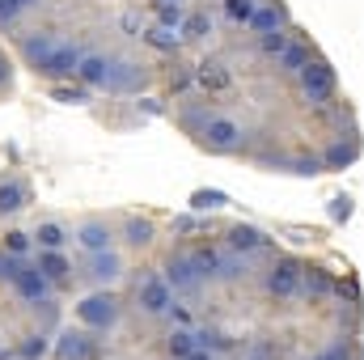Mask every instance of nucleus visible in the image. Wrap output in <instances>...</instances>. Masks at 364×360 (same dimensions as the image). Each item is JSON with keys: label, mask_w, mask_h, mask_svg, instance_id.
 <instances>
[{"label": "nucleus", "mask_w": 364, "mask_h": 360, "mask_svg": "<svg viewBox=\"0 0 364 360\" xmlns=\"http://www.w3.org/2000/svg\"><path fill=\"white\" fill-rule=\"evenodd\" d=\"M301 275H305V268H301L296 259L275 255L267 275H263V292H267L272 301H292V297H301Z\"/></svg>", "instance_id": "f257e3e1"}, {"label": "nucleus", "mask_w": 364, "mask_h": 360, "mask_svg": "<svg viewBox=\"0 0 364 360\" xmlns=\"http://www.w3.org/2000/svg\"><path fill=\"white\" fill-rule=\"evenodd\" d=\"M225 255H229V250L208 246V242H199V246L191 250V259H195V268H199L203 280H225Z\"/></svg>", "instance_id": "dca6fc26"}, {"label": "nucleus", "mask_w": 364, "mask_h": 360, "mask_svg": "<svg viewBox=\"0 0 364 360\" xmlns=\"http://www.w3.org/2000/svg\"><path fill=\"white\" fill-rule=\"evenodd\" d=\"M191 73H195V85L203 93H229L233 90V68L225 60H199Z\"/></svg>", "instance_id": "1a4fd4ad"}, {"label": "nucleus", "mask_w": 364, "mask_h": 360, "mask_svg": "<svg viewBox=\"0 0 364 360\" xmlns=\"http://www.w3.org/2000/svg\"><path fill=\"white\" fill-rule=\"evenodd\" d=\"M55 356L60 360H90L93 356V339L85 331H64L60 344H55Z\"/></svg>", "instance_id": "a211bd4d"}, {"label": "nucleus", "mask_w": 364, "mask_h": 360, "mask_svg": "<svg viewBox=\"0 0 364 360\" xmlns=\"http://www.w3.org/2000/svg\"><path fill=\"white\" fill-rule=\"evenodd\" d=\"M110 73H114V55H102V51H85V60H81V73H77V81H81L85 90H106Z\"/></svg>", "instance_id": "9d476101"}, {"label": "nucleus", "mask_w": 364, "mask_h": 360, "mask_svg": "<svg viewBox=\"0 0 364 360\" xmlns=\"http://www.w3.org/2000/svg\"><path fill=\"white\" fill-rule=\"evenodd\" d=\"M13 81V64H9V55H0V90Z\"/></svg>", "instance_id": "79ce46f5"}, {"label": "nucleus", "mask_w": 364, "mask_h": 360, "mask_svg": "<svg viewBox=\"0 0 364 360\" xmlns=\"http://www.w3.org/2000/svg\"><path fill=\"white\" fill-rule=\"evenodd\" d=\"M17 4H21V9H34V4H38V0H17Z\"/></svg>", "instance_id": "de8ad7c7"}, {"label": "nucleus", "mask_w": 364, "mask_h": 360, "mask_svg": "<svg viewBox=\"0 0 364 360\" xmlns=\"http://www.w3.org/2000/svg\"><path fill=\"white\" fill-rule=\"evenodd\" d=\"M144 85V64L136 60H114V73L106 81V93H136Z\"/></svg>", "instance_id": "9b49d317"}, {"label": "nucleus", "mask_w": 364, "mask_h": 360, "mask_svg": "<svg viewBox=\"0 0 364 360\" xmlns=\"http://www.w3.org/2000/svg\"><path fill=\"white\" fill-rule=\"evenodd\" d=\"M186 360H216V356H212L208 348H195V352H191V356H186Z\"/></svg>", "instance_id": "a18cd8bd"}, {"label": "nucleus", "mask_w": 364, "mask_h": 360, "mask_svg": "<svg viewBox=\"0 0 364 360\" xmlns=\"http://www.w3.org/2000/svg\"><path fill=\"white\" fill-rule=\"evenodd\" d=\"M51 97H55V102H64V106H77V102H85L90 93H85V85H81V90H68V85H55V90H51Z\"/></svg>", "instance_id": "4c0bfd02"}, {"label": "nucleus", "mask_w": 364, "mask_h": 360, "mask_svg": "<svg viewBox=\"0 0 364 360\" xmlns=\"http://www.w3.org/2000/svg\"><path fill=\"white\" fill-rule=\"evenodd\" d=\"M136 305H140V314H149V318H166L170 314V305H174V288H170V280L166 275H144L140 284H136Z\"/></svg>", "instance_id": "39448f33"}, {"label": "nucleus", "mask_w": 364, "mask_h": 360, "mask_svg": "<svg viewBox=\"0 0 364 360\" xmlns=\"http://www.w3.org/2000/svg\"><path fill=\"white\" fill-rule=\"evenodd\" d=\"M153 13H157V26H166V30H178L186 26V9H182V0H157L153 4Z\"/></svg>", "instance_id": "393cba45"}, {"label": "nucleus", "mask_w": 364, "mask_h": 360, "mask_svg": "<svg viewBox=\"0 0 364 360\" xmlns=\"http://www.w3.org/2000/svg\"><path fill=\"white\" fill-rule=\"evenodd\" d=\"M0 360H4V352H0Z\"/></svg>", "instance_id": "09e8293b"}, {"label": "nucleus", "mask_w": 364, "mask_h": 360, "mask_svg": "<svg viewBox=\"0 0 364 360\" xmlns=\"http://www.w3.org/2000/svg\"><path fill=\"white\" fill-rule=\"evenodd\" d=\"M55 43H60V38H55L51 30H34V34H26V38H21V55H26V64L38 68V60H43Z\"/></svg>", "instance_id": "6ab92c4d"}, {"label": "nucleus", "mask_w": 364, "mask_h": 360, "mask_svg": "<svg viewBox=\"0 0 364 360\" xmlns=\"http://www.w3.org/2000/svg\"><path fill=\"white\" fill-rule=\"evenodd\" d=\"M182 34H186V38H195V43L212 38V17H208V13H186V26H182Z\"/></svg>", "instance_id": "c85d7f7f"}, {"label": "nucleus", "mask_w": 364, "mask_h": 360, "mask_svg": "<svg viewBox=\"0 0 364 360\" xmlns=\"http://www.w3.org/2000/svg\"><path fill=\"white\" fill-rule=\"evenodd\" d=\"M250 30H255V34L288 30V9H284V0H263V4H259V13H255V21H250Z\"/></svg>", "instance_id": "4468645a"}, {"label": "nucleus", "mask_w": 364, "mask_h": 360, "mask_svg": "<svg viewBox=\"0 0 364 360\" xmlns=\"http://www.w3.org/2000/svg\"><path fill=\"white\" fill-rule=\"evenodd\" d=\"M259 4H263V0H220V13H225V21H229V26H246V30H250V21H255Z\"/></svg>", "instance_id": "412c9836"}, {"label": "nucleus", "mask_w": 364, "mask_h": 360, "mask_svg": "<svg viewBox=\"0 0 364 360\" xmlns=\"http://www.w3.org/2000/svg\"><path fill=\"white\" fill-rule=\"evenodd\" d=\"M220 203H225V195H220V191H195V195H191V208H199V212L220 208Z\"/></svg>", "instance_id": "c9c22d12"}, {"label": "nucleus", "mask_w": 364, "mask_h": 360, "mask_svg": "<svg viewBox=\"0 0 364 360\" xmlns=\"http://www.w3.org/2000/svg\"><path fill=\"white\" fill-rule=\"evenodd\" d=\"M199 140H203L212 153H237V149L246 144V127H242L237 119H229V115H212V119L203 123Z\"/></svg>", "instance_id": "20e7f679"}, {"label": "nucleus", "mask_w": 364, "mask_h": 360, "mask_svg": "<svg viewBox=\"0 0 364 360\" xmlns=\"http://www.w3.org/2000/svg\"><path fill=\"white\" fill-rule=\"evenodd\" d=\"M166 280H170V288L174 292H199L203 288V275L195 268V259H191V250H178V255H170V263L161 271Z\"/></svg>", "instance_id": "0eeeda50"}, {"label": "nucleus", "mask_w": 364, "mask_h": 360, "mask_svg": "<svg viewBox=\"0 0 364 360\" xmlns=\"http://www.w3.org/2000/svg\"><path fill=\"white\" fill-rule=\"evenodd\" d=\"M34 242H38V250H60V246L68 242V229L55 225V221H43V225L34 229Z\"/></svg>", "instance_id": "bb28decb"}, {"label": "nucleus", "mask_w": 364, "mask_h": 360, "mask_svg": "<svg viewBox=\"0 0 364 360\" xmlns=\"http://www.w3.org/2000/svg\"><path fill=\"white\" fill-rule=\"evenodd\" d=\"M38 271L51 280V284H60V280H68V259L60 255V250H38Z\"/></svg>", "instance_id": "a878e982"}, {"label": "nucleus", "mask_w": 364, "mask_h": 360, "mask_svg": "<svg viewBox=\"0 0 364 360\" xmlns=\"http://www.w3.org/2000/svg\"><path fill=\"white\" fill-rule=\"evenodd\" d=\"M178 119H182V127H186V132H203V123L212 119V110H208V106H186Z\"/></svg>", "instance_id": "473e14b6"}, {"label": "nucleus", "mask_w": 364, "mask_h": 360, "mask_svg": "<svg viewBox=\"0 0 364 360\" xmlns=\"http://www.w3.org/2000/svg\"><path fill=\"white\" fill-rule=\"evenodd\" d=\"M305 64H309V47H305V43H296V38L275 55V68H279V73H288V77H296Z\"/></svg>", "instance_id": "aec40b11"}, {"label": "nucleus", "mask_w": 364, "mask_h": 360, "mask_svg": "<svg viewBox=\"0 0 364 360\" xmlns=\"http://www.w3.org/2000/svg\"><path fill=\"white\" fill-rule=\"evenodd\" d=\"M229 250H237V255H263L267 250V233L255 229V225H233L229 229Z\"/></svg>", "instance_id": "2eb2a0df"}, {"label": "nucleus", "mask_w": 364, "mask_h": 360, "mask_svg": "<svg viewBox=\"0 0 364 360\" xmlns=\"http://www.w3.org/2000/svg\"><path fill=\"white\" fill-rule=\"evenodd\" d=\"M331 292H335V275H331V271L305 268V275H301V297H305L309 305H322Z\"/></svg>", "instance_id": "ddd939ff"}, {"label": "nucleus", "mask_w": 364, "mask_h": 360, "mask_svg": "<svg viewBox=\"0 0 364 360\" xmlns=\"http://www.w3.org/2000/svg\"><path fill=\"white\" fill-rule=\"evenodd\" d=\"M296 85H301V97L309 106H331L335 102V68L322 64V60H309L301 73H296Z\"/></svg>", "instance_id": "7ed1b4c3"}, {"label": "nucleus", "mask_w": 364, "mask_h": 360, "mask_svg": "<svg viewBox=\"0 0 364 360\" xmlns=\"http://www.w3.org/2000/svg\"><path fill=\"white\" fill-rule=\"evenodd\" d=\"M123 242L136 246V250L149 246V242H153V221H149V216H127V221H123Z\"/></svg>", "instance_id": "b1692460"}, {"label": "nucleus", "mask_w": 364, "mask_h": 360, "mask_svg": "<svg viewBox=\"0 0 364 360\" xmlns=\"http://www.w3.org/2000/svg\"><path fill=\"white\" fill-rule=\"evenodd\" d=\"M195 339H199V348H208V352H229V348H233V344H229V335H225V331H216V327L195 331Z\"/></svg>", "instance_id": "c756f323"}, {"label": "nucleus", "mask_w": 364, "mask_h": 360, "mask_svg": "<svg viewBox=\"0 0 364 360\" xmlns=\"http://www.w3.org/2000/svg\"><path fill=\"white\" fill-rule=\"evenodd\" d=\"M348 352H352V344H348V335H335L318 356H309V360H348Z\"/></svg>", "instance_id": "72a5a7b5"}, {"label": "nucleus", "mask_w": 364, "mask_h": 360, "mask_svg": "<svg viewBox=\"0 0 364 360\" xmlns=\"http://www.w3.org/2000/svg\"><path fill=\"white\" fill-rule=\"evenodd\" d=\"M51 280L38 271V263H26V268L17 271V280H13V292L26 301V305H38V301H51Z\"/></svg>", "instance_id": "6e6552de"}, {"label": "nucleus", "mask_w": 364, "mask_h": 360, "mask_svg": "<svg viewBox=\"0 0 364 360\" xmlns=\"http://www.w3.org/2000/svg\"><path fill=\"white\" fill-rule=\"evenodd\" d=\"M77 318H81V327H90V331H110V327L119 322V301H114L110 292H93V297H85V301L77 305Z\"/></svg>", "instance_id": "423d86ee"}, {"label": "nucleus", "mask_w": 364, "mask_h": 360, "mask_svg": "<svg viewBox=\"0 0 364 360\" xmlns=\"http://www.w3.org/2000/svg\"><path fill=\"white\" fill-rule=\"evenodd\" d=\"M77 246H81L85 255L110 250V246H114V233H110L106 221H85V225H77Z\"/></svg>", "instance_id": "f8f14e48"}, {"label": "nucleus", "mask_w": 364, "mask_h": 360, "mask_svg": "<svg viewBox=\"0 0 364 360\" xmlns=\"http://www.w3.org/2000/svg\"><path fill=\"white\" fill-rule=\"evenodd\" d=\"M21 268H26V263H21V255H9V250H0V280H9V284H13Z\"/></svg>", "instance_id": "f704fd0d"}, {"label": "nucleus", "mask_w": 364, "mask_h": 360, "mask_svg": "<svg viewBox=\"0 0 364 360\" xmlns=\"http://www.w3.org/2000/svg\"><path fill=\"white\" fill-rule=\"evenodd\" d=\"M288 43H292V34H288V30H275V34H259V51H263L267 60H275V55H279V51H284Z\"/></svg>", "instance_id": "7c9ffc66"}, {"label": "nucleus", "mask_w": 364, "mask_h": 360, "mask_svg": "<svg viewBox=\"0 0 364 360\" xmlns=\"http://www.w3.org/2000/svg\"><path fill=\"white\" fill-rule=\"evenodd\" d=\"M123 30H127L132 38H140V34H144V26H140V17H136V13H123Z\"/></svg>", "instance_id": "a19ab883"}, {"label": "nucleus", "mask_w": 364, "mask_h": 360, "mask_svg": "<svg viewBox=\"0 0 364 360\" xmlns=\"http://www.w3.org/2000/svg\"><path fill=\"white\" fill-rule=\"evenodd\" d=\"M140 102H144V115H161V102L157 97H140Z\"/></svg>", "instance_id": "c03bdc74"}, {"label": "nucleus", "mask_w": 364, "mask_h": 360, "mask_svg": "<svg viewBox=\"0 0 364 360\" xmlns=\"http://www.w3.org/2000/svg\"><path fill=\"white\" fill-rule=\"evenodd\" d=\"M199 229H208L203 216H174V233H199Z\"/></svg>", "instance_id": "58836bf2"}, {"label": "nucleus", "mask_w": 364, "mask_h": 360, "mask_svg": "<svg viewBox=\"0 0 364 360\" xmlns=\"http://www.w3.org/2000/svg\"><path fill=\"white\" fill-rule=\"evenodd\" d=\"M356 157V149H343V144H335L331 153H326V166H339V162H352Z\"/></svg>", "instance_id": "ea45409f"}, {"label": "nucleus", "mask_w": 364, "mask_h": 360, "mask_svg": "<svg viewBox=\"0 0 364 360\" xmlns=\"http://www.w3.org/2000/svg\"><path fill=\"white\" fill-rule=\"evenodd\" d=\"M26 199H30V191H26L17 179H4V182H0V212H4V216L21 212V208H26Z\"/></svg>", "instance_id": "5701e85b"}, {"label": "nucleus", "mask_w": 364, "mask_h": 360, "mask_svg": "<svg viewBox=\"0 0 364 360\" xmlns=\"http://www.w3.org/2000/svg\"><path fill=\"white\" fill-rule=\"evenodd\" d=\"M81 60H85V51L77 47V43H68V38H60L43 60H38V77H47V81H73L77 73H81Z\"/></svg>", "instance_id": "f03ea898"}, {"label": "nucleus", "mask_w": 364, "mask_h": 360, "mask_svg": "<svg viewBox=\"0 0 364 360\" xmlns=\"http://www.w3.org/2000/svg\"><path fill=\"white\" fill-rule=\"evenodd\" d=\"M30 242H34V233H17V229H13V233H4V250H9V255H26V250H30Z\"/></svg>", "instance_id": "e433bc0d"}, {"label": "nucleus", "mask_w": 364, "mask_h": 360, "mask_svg": "<svg viewBox=\"0 0 364 360\" xmlns=\"http://www.w3.org/2000/svg\"><path fill=\"white\" fill-rule=\"evenodd\" d=\"M242 360H267V356H263V352H246Z\"/></svg>", "instance_id": "49530a36"}, {"label": "nucleus", "mask_w": 364, "mask_h": 360, "mask_svg": "<svg viewBox=\"0 0 364 360\" xmlns=\"http://www.w3.org/2000/svg\"><path fill=\"white\" fill-rule=\"evenodd\" d=\"M47 352H51V339H47L43 331H38V335H26V344H21V356L26 360H43Z\"/></svg>", "instance_id": "2f4dec72"}, {"label": "nucleus", "mask_w": 364, "mask_h": 360, "mask_svg": "<svg viewBox=\"0 0 364 360\" xmlns=\"http://www.w3.org/2000/svg\"><path fill=\"white\" fill-rule=\"evenodd\" d=\"M170 318H174V322H182V327H191V314H186L182 305H170Z\"/></svg>", "instance_id": "37998d69"}, {"label": "nucleus", "mask_w": 364, "mask_h": 360, "mask_svg": "<svg viewBox=\"0 0 364 360\" xmlns=\"http://www.w3.org/2000/svg\"><path fill=\"white\" fill-rule=\"evenodd\" d=\"M153 51H178L182 47V38H178V30H166V26H149L144 34H140Z\"/></svg>", "instance_id": "cd10ccee"}, {"label": "nucleus", "mask_w": 364, "mask_h": 360, "mask_svg": "<svg viewBox=\"0 0 364 360\" xmlns=\"http://www.w3.org/2000/svg\"><path fill=\"white\" fill-rule=\"evenodd\" d=\"M195 348H199V339H195V331H191V327H178V331H170V335H166V356H170V360H186Z\"/></svg>", "instance_id": "4be33fe9"}, {"label": "nucleus", "mask_w": 364, "mask_h": 360, "mask_svg": "<svg viewBox=\"0 0 364 360\" xmlns=\"http://www.w3.org/2000/svg\"><path fill=\"white\" fill-rule=\"evenodd\" d=\"M123 275V259L114 255V250H97L90 255V280L93 284H114Z\"/></svg>", "instance_id": "f3484780"}]
</instances>
